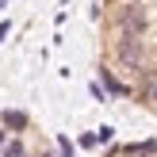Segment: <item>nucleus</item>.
Here are the masks:
<instances>
[{"instance_id":"0eeeda50","label":"nucleus","mask_w":157,"mask_h":157,"mask_svg":"<svg viewBox=\"0 0 157 157\" xmlns=\"http://www.w3.org/2000/svg\"><path fill=\"white\" fill-rule=\"evenodd\" d=\"M58 157H73V142L65 134H58Z\"/></svg>"},{"instance_id":"1a4fd4ad","label":"nucleus","mask_w":157,"mask_h":157,"mask_svg":"<svg viewBox=\"0 0 157 157\" xmlns=\"http://www.w3.org/2000/svg\"><path fill=\"white\" fill-rule=\"evenodd\" d=\"M88 92H92L96 100H107V92H104V84H100V81H92V84H88Z\"/></svg>"},{"instance_id":"4468645a","label":"nucleus","mask_w":157,"mask_h":157,"mask_svg":"<svg viewBox=\"0 0 157 157\" xmlns=\"http://www.w3.org/2000/svg\"><path fill=\"white\" fill-rule=\"evenodd\" d=\"M42 157H58V153H50V150H46V153H42Z\"/></svg>"},{"instance_id":"7ed1b4c3","label":"nucleus","mask_w":157,"mask_h":157,"mask_svg":"<svg viewBox=\"0 0 157 157\" xmlns=\"http://www.w3.org/2000/svg\"><path fill=\"white\" fill-rule=\"evenodd\" d=\"M100 84H104V92H107V96H130V88H127V84H123L115 73H111V69H100Z\"/></svg>"},{"instance_id":"2eb2a0df","label":"nucleus","mask_w":157,"mask_h":157,"mask_svg":"<svg viewBox=\"0 0 157 157\" xmlns=\"http://www.w3.org/2000/svg\"><path fill=\"white\" fill-rule=\"evenodd\" d=\"M0 123H4V111H0Z\"/></svg>"},{"instance_id":"20e7f679","label":"nucleus","mask_w":157,"mask_h":157,"mask_svg":"<svg viewBox=\"0 0 157 157\" xmlns=\"http://www.w3.org/2000/svg\"><path fill=\"white\" fill-rule=\"evenodd\" d=\"M4 127L8 130H23L27 127V111H4Z\"/></svg>"},{"instance_id":"9d476101","label":"nucleus","mask_w":157,"mask_h":157,"mask_svg":"<svg viewBox=\"0 0 157 157\" xmlns=\"http://www.w3.org/2000/svg\"><path fill=\"white\" fill-rule=\"evenodd\" d=\"M92 146H100L96 134H81V150H92Z\"/></svg>"},{"instance_id":"ddd939ff","label":"nucleus","mask_w":157,"mask_h":157,"mask_svg":"<svg viewBox=\"0 0 157 157\" xmlns=\"http://www.w3.org/2000/svg\"><path fill=\"white\" fill-rule=\"evenodd\" d=\"M4 146H8V130H0V150H4Z\"/></svg>"},{"instance_id":"f257e3e1","label":"nucleus","mask_w":157,"mask_h":157,"mask_svg":"<svg viewBox=\"0 0 157 157\" xmlns=\"http://www.w3.org/2000/svg\"><path fill=\"white\" fill-rule=\"evenodd\" d=\"M146 8L138 4V0H127V4H123V12H119V31L127 38H142V31H146Z\"/></svg>"},{"instance_id":"f8f14e48","label":"nucleus","mask_w":157,"mask_h":157,"mask_svg":"<svg viewBox=\"0 0 157 157\" xmlns=\"http://www.w3.org/2000/svg\"><path fill=\"white\" fill-rule=\"evenodd\" d=\"M150 100H153V104H157V81L150 84Z\"/></svg>"},{"instance_id":"6e6552de","label":"nucleus","mask_w":157,"mask_h":157,"mask_svg":"<svg viewBox=\"0 0 157 157\" xmlns=\"http://www.w3.org/2000/svg\"><path fill=\"white\" fill-rule=\"evenodd\" d=\"M111 138H115L111 127H100V130H96V142H100V146H111Z\"/></svg>"},{"instance_id":"f03ea898","label":"nucleus","mask_w":157,"mask_h":157,"mask_svg":"<svg viewBox=\"0 0 157 157\" xmlns=\"http://www.w3.org/2000/svg\"><path fill=\"white\" fill-rule=\"evenodd\" d=\"M142 58H146L142 38H127V35H123V38H119V61H123L127 69H142Z\"/></svg>"},{"instance_id":"39448f33","label":"nucleus","mask_w":157,"mask_h":157,"mask_svg":"<svg viewBox=\"0 0 157 157\" xmlns=\"http://www.w3.org/2000/svg\"><path fill=\"white\" fill-rule=\"evenodd\" d=\"M123 153H130V157L146 153V157H150V153H157V142H153V138H150V142H130V146H123Z\"/></svg>"},{"instance_id":"423d86ee","label":"nucleus","mask_w":157,"mask_h":157,"mask_svg":"<svg viewBox=\"0 0 157 157\" xmlns=\"http://www.w3.org/2000/svg\"><path fill=\"white\" fill-rule=\"evenodd\" d=\"M4 157H27V150H23V142H19V138H12V142L4 146Z\"/></svg>"},{"instance_id":"9b49d317","label":"nucleus","mask_w":157,"mask_h":157,"mask_svg":"<svg viewBox=\"0 0 157 157\" xmlns=\"http://www.w3.org/2000/svg\"><path fill=\"white\" fill-rule=\"evenodd\" d=\"M8 31H12V23H8V19H0V46H4V38H8Z\"/></svg>"}]
</instances>
